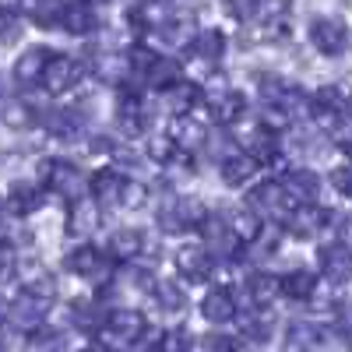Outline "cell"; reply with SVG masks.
I'll return each instance as SVG.
<instances>
[{
    "mask_svg": "<svg viewBox=\"0 0 352 352\" xmlns=\"http://www.w3.org/2000/svg\"><path fill=\"white\" fill-rule=\"evenodd\" d=\"M96 74H99V81H106V85H124V81L134 74L131 53H113V50L99 53V56H96Z\"/></svg>",
    "mask_w": 352,
    "mask_h": 352,
    "instance_id": "603a6c76",
    "label": "cell"
},
{
    "mask_svg": "<svg viewBox=\"0 0 352 352\" xmlns=\"http://www.w3.org/2000/svg\"><path fill=\"white\" fill-rule=\"evenodd\" d=\"M39 184L64 201H81L85 190L92 187V180H85V173L67 159H43L39 162Z\"/></svg>",
    "mask_w": 352,
    "mask_h": 352,
    "instance_id": "6da1fadb",
    "label": "cell"
},
{
    "mask_svg": "<svg viewBox=\"0 0 352 352\" xmlns=\"http://www.w3.org/2000/svg\"><path fill=\"white\" fill-rule=\"evenodd\" d=\"M317 289L320 285L310 268H292L289 275H282V296H289V300H314Z\"/></svg>",
    "mask_w": 352,
    "mask_h": 352,
    "instance_id": "f1b7e54d",
    "label": "cell"
},
{
    "mask_svg": "<svg viewBox=\"0 0 352 352\" xmlns=\"http://www.w3.org/2000/svg\"><path fill=\"white\" fill-rule=\"evenodd\" d=\"M272 335V320L268 317H243V342H268Z\"/></svg>",
    "mask_w": 352,
    "mask_h": 352,
    "instance_id": "60d3db41",
    "label": "cell"
},
{
    "mask_svg": "<svg viewBox=\"0 0 352 352\" xmlns=\"http://www.w3.org/2000/svg\"><path fill=\"white\" fill-rule=\"evenodd\" d=\"M169 138H173V144L180 152H197V148H204L208 144V127H204L201 120H194V116L187 113V116H173V124H169Z\"/></svg>",
    "mask_w": 352,
    "mask_h": 352,
    "instance_id": "e0dca14e",
    "label": "cell"
},
{
    "mask_svg": "<svg viewBox=\"0 0 352 352\" xmlns=\"http://www.w3.org/2000/svg\"><path fill=\"white\" fill-rule=\"evenodd\" d=\"M331 187H335L342 197L352 201V166H338V169H331Z\"/></svg>",
    "mask_w": 352,
    "mask_h": 352,
    "instance_id": "f6af8a7d",
    "label": "cell"
},
{
    "mask_svg": "<svg viewBox=\"0 0 352 352\" xmlns=\"http://www.w3.org/2000/svg\"><path fill=\"white\" fill-rule=\"evenodd\" d=\"M81 352H113V349H109L106 342H92V345H85Z\"/></svg>",
    "mask_w": 352,
    "mask_h": 352,
    "instance_id": "f907efd6",
    "label": "cell"
},
{
    "mask_svg": "<svg viewBox=\"0 0 352 352\" xmlns=\"http://www.w3.org/2000/svg\"><path fill=\"white\" fill-rule=\"evenodd\" d=\"M310 43L320 56H342L349 50V28L342 18H328L320 14L310 21Z\"/></svg>",
    "mask_w": 352,
    "mask_h": 352,
    "instance_id": "5b68a950",
    "label": "cell"
},
{
    "mask_svg": "<svg viewBox=\"0 0 352 352\" xmlns=\"http://www.w3.org/2000/svg\"><path fill=\"white\" fill-rule=\"evenodd\" d=\"M85 78V64L78 56H64V53H53L50 64H46V74H43V88L50 96H64L71 88H78V81Z\"/></svg>",
    "mask_w": 352,
    "mask_h": 352,
    "instance_id": "8992f818",
    "label": "cell"
},
{
    "mask_svg": "<svg viewBox=\"0 0 352 352\" xmlns=\"http://www.w3.org/2000/svg\"><path fill=\"white\" fill-rule=\"evenodd\" d=\"M162 232H184V229H201L208 222V208L197 197H169L166 204H159L155 215Z\"/></svg>",
    "mask_w": 352,
    "mask_h": 352,
    "instance_id": "7a4b0ae2",
    "label": "cell"
},
{
    "mask_svg": "<svg viewBox=\"0 0 352 352\" xmlns=\"http://www.w3.org/2000/svg\"><path fill=\"white\" fill-rule=\"evenodd\" d=\"M155 36L169 50H190L201 32H197V25H194V14H173V18H166V21L155 25Z\"/></svg>",
    "mask_w": 352,
    "mask_h": 352,
    "instance_id": "9a60e30c",
    "label": "cell"
},
{
    "mask_svg": "<svg viewBox=\"0 0 352 352\" xmlns=\"http://www.w3.org/2000/svg\"><path fill=\"white\" fill-rule=\"evenodd\" d=\"M176 152H180V148L173 144V138H169V134H166V138H152V141H148V159H155V162H162V166H166Z\"/></svg>",
    "mask_w": 352,
    "mask_h": 352,
    "instance_id": "ee69618b",
    "label": "cell"
},
{
    "mask_svg": "<svg viewBox=\"0 0 352 352\" xmlns=\"http://www.w3.org/2000/svg\"><path fill=\"white\" fill-rule=\"evenodd\" d=\"M0 124L4 127H14V131H25L36 124V113L28 102L21 99H0Z\"/></svg>",
    "mask_w": 352,
    "mask_h": 352,
    "instance_id": "d6a6232c",
    "label": "cell"
},
{
    "mask_svg": "<svg viewBox=\"0 0 352 352\" xmlns=\"http://www.w3.org/2000/svg\"><path fill=\"white\" fill-rule=\"evenodd\" d=\"M162 99H166V106H169L173 116H187L201 102V88L190 85V81H180V85H173L169 92H162Z\"/></svg>",
    "mask_w": 352,
    "mask_h": 352,
    "instance_id": "4dcf8cb0",
    "label": "cell"
},
{
    "mask_svg": "<svg viewBox=\"0 0 352 352\" xmlns=\"http://www.w3.org/2000/svg\"><path fill=\"white\" fill-rule=\"evenodd\" d=\"M88 152H96V155H109L113 152V144H109V138H92V148Z\"/></svg>",
    "mask_w": 352,
    "mask_h": 352,
    "instance_id": "7dc6e473",
    "label": "cell"
},
{
    "mask_svg": "<svg viewBox=\"0 0 352 352\" xmlns=\"http://www.w3.org/2000/svg\"><path fill=\"white\" fill-rule=\"evenodd\" d=\"M292 0H250L254 8V18L261 25H272V21H285V11H289Z\"/></svg>",
    "mask_w": 352,
    "mask_h": 352,
    "instance_id": "74e56055",
    "label": "cell"
},
{
    "mask_svg": "<svg viewBox=\"0 0 352 352\" xmlns=\"http://www.w3.org/2000/svg\"><path fill=\"white\" fill-rule=\"evenodd\" d=\"M144 335H148V320H144L141 310H113L106 314V324H102V342L113 345H138Z\"/></svg>",
    "mask_w": 352,
    "mask_h": 352,
    "instance_id": "277c9868",
    "label": "cell"
},
{
    "mask_svg": "<svg viewBox=\"0 0 352 352\" xmlns=\"http://www.w3.org/2000/svg\"><path fill=\"white\" fill-rule=\"evenodd\" d=\"M317 261H320V272H324V278L331 285L352 282V247L345 240L324 243V247H320V254H317Z\"/></svg>",
    "mask_w": 352,
    "mask_h": 352,
    "instance_id": "ba28073f",
    "label": "cell"
},
{
    "mask_svg": "<svg viewBox=\"0 0 352 352\" xmlns=\"http://www.w3.org/2000/svg\"><path fill=\"white\" fill-rule=\"evenodd\" d=\"M64 0H32V21L43 28H60L64 21Z\"/></svg>",
    "mask_w": 352,
    "mask_h": 352,
    "instance_id": "d590c367",
    "label": "cell"
},
{
    "mask_svg": "<svg viewBox=\"0 0 352 352\" xmlns=\"http://www.w3.org/2000/svg\"><path fill=\"white\" fill-rule=\"evenodd\" d=\"M46 310H50L46 300L32 296V292H18V300L11 303V324L21 328V331H39Z\"/></svg>",
    "mask_w": 352,
    "mask_h": 352,
    "instance_id": "d6986e66",
    "label": "cell"
},
{
    "mask_svg": "<svg viewBox=\"0 0 352 352\" xmlns=\"http://www.w3.org/2000/svg\"><path fill=\"white\" fill-rule=\"evenodd\" d=\"M176 272H180L187 282H204V278H212V272H215V257L208 254V247L187 243V247L176 250Z\"/></svg>",
    "mask_w": 352,
    "mask_h": 352,
    "instance_id": "7c38bea8",
    "label": "cell"
},
{
    "mask_svg": "<svg viewBox=\"0 0 352 352\" xmlns=\"http://www.w3.org/2000/svg\"><path fill=\"white\" fill-rule=\"evenodd\" d=\"M50 50L46 46H32V50H25L18 60H14V71H11V78H14V85L18 88H36V85H43V74H46V64H50Z\"/></svg>",
    "mask_w": 352,
    "mask_h": 352,
    "instance_id": "4fadbf2b",
    "label": "cell"
},
{
    "mask_svg": "<svg viewBox=\"0 0 352 352\" xmlns=\"http://www.w3.org/2000/svg\"><path fill=\"white\" fill-rule=\"evenodd\" d=\"M229 222H232V232H236V240L240 243H257L261 240V232H264V219L254 212V208H240V212H232L229 215Z\"/></svg>",
    "mask_w": 352,
    "mask_h": 352,
    "instance_id": "1f68e13d",
    "label": "cell"
},
{
    "mask_svg": "<svg viewBox=\"0 0 352 352\" xmlns=\"http://www.w3.org/2000/svg\"><path fill=\"white\" fill-rule=\"evenodd\" d=\"M190 335L187 331H169V335H162V352H190Z\"/></svg>",
    "mask_w": 352,
    "mask_h": 352,
    "instance_id": "bcb514c9",
    "label": "cell"
},
{
    "mask_svg": "<svg viewBox=\"0 0 352 352\" xmlns=\"http://www.w3.org/2000/svg\"><path fill=\"white\" fill-rule=\"evenodd\" d=\"M92 197L99 208H124V190H127V176H120V169H99L92 176Z\"/></svg>",
    "mask_w": 352,
    "mask_h": 352,
    "instance_id": "5bb4252c",
    "label": "cell"
},
{
    "mask_svg": "<svg viewBox=\"0 0 352 352\" xmlns=\"http://www.w3.org/2000/svg\"><path fill=\"white\" fill-rule=\"evenodd\" d=\"M64 268L71 272V275H81V278H88V282H106L109 278V261L92 247V243H81V247H74L67 257H64Z\"/></svg>",
    "mask_w": 352,
    "mask_h": 352,
    "instance_id": "9c48e42d",
    "label": "cell"
},
{
    "mask_svg": "<svg viewBox=\"0 0 352 352\" xmlns=\"http://www.w3.org/2000/svg\"><path fill=\"white\" fill-rule=\"evenodd\" d=\"M8 320H11V303H8V300H0V328H4Z\"/></svg>",
    "mask_w": 352,
    "mask_h": 352,
    "instance_id": "c3c4849f",
    "label": "cell"
},
{
    "mask_svg": "<svg viewBox=\"0 0 352 352\" xmlns=\"http://www.w3.org/2000/svg\"><path fill=\"white\" fill-rule=\"evenodd\" d=\"M8 208H11L14 215H32V212H39V208H43V190H39V184L18 180V184L8 190Z\"/></svg>",
    "mask_w": 352,
    "mask_h": 352,
    "instance_id": "484cf974",
    "label": "cell"
},
{
    "mask_svg": "<svg viewBox=\"0 0 352 352\" xmlns=\"http://www.w3.org/2000/svg\"><path fill=\"white\" fill-rule=\"evenodd\" d=\"M148 85L159 88V92H169L173 85H180V64H176L173 56H159V64L148 74Z\"/></svg>",
    "mask_w": 352,
    "mask_h": 352,
    "instance_id": "e575fe53",
    "label": "cell"
},
{
    "mask_svg": "<svg viewBox=\"0 0 352 352\" xmlns=\"http://www.w3.org/2000/svg\"><path fill=\"white\" fill-rule=\"evenodd\" d=\"M39 124L60 141H78L85 131V113L81 109H50L39 116Z\"/></svg>",
    "mask_w": 352,
    "mask_h": 352,
    "instance_id": "ffe728a7",
    "label": "cell"
},
{
    "mask_svg": "<svg viewBox=\"0 0 352 352\" xmlns=\"http://www.w3.org/2000/svg\"><path fill=\"white\" fill-rule=\"evenodd\" d=\"M236 310H240V303L226 285H212L201 300V317L208 324H229V320H236Z\"/></svg>",
    "mask_w": 352,
    "mask_h": 352,
    "instance_id": "2e32d148",
    "label": "cell"
},
{
    "mask_svg": "<svg viewBox=\"0 0 352 352\" xmlns=\"http://www.w3.org/2000/svg\"><path fill=\"white\" fill-rule=\"evenodd\" d=\"M190 53L197 56L201 64H212V67H215L222 56H226V36L219 32V28H204V32L194 39Z\"/></svg>",
    "mask_w": 352,
    "mask_h": 352,
    "instance_id": "f546056e",
    "label": "cell"
},
{
    "mask_svg": "<svg viewBox=\"0 0 352 352\" xmlns=\"http://www.w3.org/2000/svg\"><path fill=\"white\" fill-rule=\"evenodd\" d=\"M204 102H208L212 116L219 127H232L243 120V109H247V99L236 92V88H229V81L222 74H215L208 81V88H204Z\"/></svg>",
    "mask_w": 352,
    "mask_h": 352,
    "instance_id": "3957f363",
    "label": "cell"
},
{
    "mask_svg": "<svg viewBox=\"0 0 352 352\" xmlns=\"http://www.w3.org/2000/svg\"><path fill=\"white\" fill-rule=\"evenodd\" d=\"M349 116H352V88H349Z\"/></svg>",
    "mask_w": 352,
    "mask_h": 352,
    "instance_id": "db71d44e",
    "label": "cell"
},
{
    "mask_svg": "<svg viewBox=\"0 0 352 352\" xmlns=\"http://www.w3.org/2000/svg\"><path fill=\"white\" fill-rule=\"evenodd\" d=\"M317 352H342V349H328V345H320Z\"/></svg>",
    "mask_w": 352,
    "mask_h": 352,
    "instance_id": "f5cc1de1",
    "label": "cell"
},
{
    "mask_svg": "<svg viewBox=\"0 0 352 352\" xmlns=\"http://www.w3.org/2000/svg\"><path fill=\"white\" fill-rule=\"evenodd\" d=\"M282 187L292 201V208H296V204H314L317 194H320V176L314 169H292V173L282 176Z\"/></svg>",
    "mask_w": 352,
    "mask_h": 352,
    "instance_id": "44dd1931",
    "label": "cell"
},
{
    "mask_svg": "<svg viewBox=\"0 0 352 352\" xmlns=\"http://www.w3.org/2000/svg\"><path fill=\"white\" fill-rule=\"evenodd\" d=\"M96 25H99V18H96V8L88 4V0H71V4L64 8V21H60L64 32H71V36H88Z\"/></svg>",
    "mask_w": 352,
    "mask_h": 352,
    "instance_id": "cb8c5ba5",
    "label": "cell"
},
{
    "mask_svg": "<svg viewBox=\"0 0 352 352\" xmlns=\"http://www.w3.org/2000/svg\"><path fill=\"white\" fill-rule=\"evenodd\" d=\"M21 275V292H32V296L53 303L56 300V282L46 268H39V264H25V268L18 272Z\"/></svg>",
    "mask_w": 352,
    "mask_h": 352,
    "instance_id": "4316f807",
    "label": "cell"
},
{
    "mask_svg": "<svg viewBox=\"0 0 352 352\" xmlns=\"http://www.w3.org/2000/svg\"><path fill=\"white\" fill-rule=\"evenodd\" d=\"M8 212H11V208H8V204H4V201H0V222H4V215H8Z\"/></svg>",
    "mask_w": 352,
    "mask_h": 352,
    "instance_id": "816d5d0a",
    "label": "cell"
},
{
    "mask_svg": "<svg viewBox=\"0 0 352 352\" xmlns=\"http://www.w3.org/2000/svg\"><path fill=\"white\" fill-rule=\"evenodd\" d=\"M247 208H254L261 219H264V215H289V212H292V201H289L282 180H261V184L247 194Z\"/></svg>",
    "mask_w": 352,
    "mask_h": 352,
    "instance_id": "52a82bcc",
    "label": "cell"
},
{
    "mask_svg": "<svg viewBox=\"0 0 352 352\" xmlns=\"http://www.w3.org/2000/svg\"><path fill=\"white\" fill-rule=\"evenodd\" d=\"M342 240L352 247V219H345V222H342Z\"/></svg>",
    "mask_w": 352,
    "mask_h": 352,
    "instance_id": "681fc988",
    "label": "cell"
},
{
    "mask_svg": "<svg viewBox=\"0 0 352 352\" xmlns=\"http://www.w3.org/2000/svg\"><path fill=\"white\" fill-rule=\"evenodd\" d=\"M243 289H247V300H250L254 307H268L275 296H282V278H275V275H268V272H254V275L243 282Z\"/></svg>",
    "mask_w": 352,
    "mask_h": 352,
    "instance_id": "83f0119b",
    "label": "cell"
},
{
    "mask_svg": "<svg viewBox=\"0 0 352 352\" xmlns=\"http://www.w3.org/2000/svg\"><path fill=\"white\" fill-rule=\"evenodd\" d=\"M219 173H222L226 187H243V184H250V176L257 173V159H250L247 152H232L229 159L219 162Z\"/></svg>",
    "mask_w": 352,
    "mask_h": 352,
    "instance_id": "d4e9b609",
    "label": "cell"
},
{
    "mask_svg": "<svg viewBox=\"0 0 352 352\" xmlns=\"http://www.w3.org/2000/svg\"><path fill=\"white\" fill-rule=\"evenodd\" d=\"M99 222H102V208L96 201H71L67 208V232L78 240H88L92 232H99Z\"/></svg>",
    "mask_w": 352,
    "mask_h": 352,
    "instance_id": "ac0fdd59",
    "label": "cell"
},
{
    "mask_svg": "<svg viewBox=\"0 0 352 352\" xmlns=\"http://www.w3.org/2000/svg\"><path fill=\"white\" fill-rule=\"evenodd\" d=\"M18 39H21V18L4 8V11H0V43L11 46V43H18Z\"/></svg>",
    "mask_w": 352,
    "mask_h": 352,
    "instance_id": "b9f144b4",
    "label": "cell"
},
{
    "mask_svg": "<svg viewBox=\"0 0 352 352\" xmlns=\"http://www.w3.org/2000/svg\"><path fill=\"white\" fill-rule=\"evenodd\" d=\"M71 324L81 328V331H96V328L106 324V317H102V310L92 307V303H74V307H71Z\"/></svg>",
    "mask_w": 352,
    "mask_h": 352,
    "instance_id": "8d00e7d4",
    "label": "cell"
},
{
    "mask_svg": "<svg viewBox=\"0 0 352 352\" xmlns=\"http://www.w3.org/2000/svg\"><path fill=\"white\" fill-rule=\"evenodd\" d=\"M148 201H152V190H148V187H144L141 180H127V190H124V208L141 212Z\"/></svg>",
    "mask_w": 352,
    "mask_h": 352,
    "instance_id": "ab89813d",
    "label": "cell"
},
{
    "mask_svg": "<svg viewBox=\"0 0 352 352\" xmlns=\"http://www.w3.org/2000/svg\"><path fill=\"white\" fill-rule=\"evenodd\" d=\"M32 352H71V349H67L64 335H56V331H36Z\"/></svg>",
    "mask_w": 352,
    "mask_h": 352,
    "instance_id": "7bdbcfd3",
    "label": "cell"
},
{
    "mask_svg": "<svg viewBox=\"0 0 352 352\" xmlns=\"http://www.w3.org/2000/svg\"><path fill=\"white\" fill-rule=\"evenodd\" d=\"M18 272H21V264H18V250H14V243L0 240V282H11Z\"/></svg>",
    "mask_w": 352,
    "mask_h": 352,
    "instance_id": "f35d334b",
    "label": "cell"
},
{
    "mask_svg": "<svg viewBox=\"0 0 352 352\" xmlns=\"http://www.w3.org/2000/svg\"><path fill=\"white\" fill-rule=\"evenodd\" d=\"M106 250H109L113 261H127L131 264V261H138L144 254V232L141 229H116V232H109Z\"/></svg>",
    "mask_w": 352,
    "mask_h": 352,
    "instance_id": "7402d4cb",
    "label": "cell"
},
{
    "mask_svg": "<svg viewBox=\"0 0 352 352\" xmlns=\"http://www.w3.org/2000/svg\"><path fill=\"white\" fill-rule=\"evenodd\" d=\"M201 229H204V247H208V254H212V257H222V261H226V257L236 254L240 240H236V232H232L229 215L212 212V215H208V222H204Z\"/></svg>",
    "mask_w": 352,
    "mask_h": 352,
    "instance_id": "30bf717a",
    "label": "cell"
},
{
    "mask_svg": "<svg viewBox=\"0 0 352 352\" xmlns=\"http://www.w3.org/2000/svg\"><path fill=\"white\" fill-rule=\"evenodd\" d=\"M328 222H331V215H328V208H320V204H296V208L285 215V229H289V236H296V240H310L317 232H324Z\"/></svg>",
    "mask_w": 352,
    "mask_h": 352,
    "instance_id": "8fae6325",
    "label": "cell"
},
{
    "mask_svg": "<svg viewBox=\"0 0 352 352\" xmlns=\"http://www.w3.org/2000/svg\"><path fill=\"white\" fill-rule=\"evenodd\" d=\"M155 292V303H159V310H166V314H184V307H187V289H180L176 282H159V285H152Z\"/></svg>",
    "mask_w": 352,
    "mask_h": 352,
    "instance_id": "836d02e7",
    "label": "cell"
}]
</instances>
